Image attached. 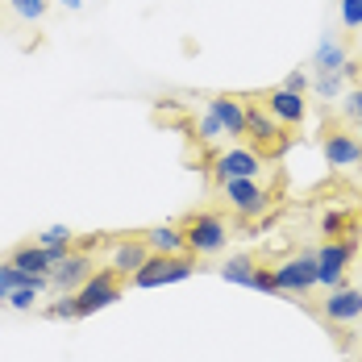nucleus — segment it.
<instances>
[{
  "label": "nucleus",
  "mask_w": 362,
  "mask_h": 362,
  "mask_svg": "<svg viewBox=\"0 0 362 362\" xmlns=\"http://www.w3.org/2000/svg\"><path fill=\"white\" fill-rule=\"evenodd\" d=\"M313 96L317 100H341L346 96V75L341 71H321V75H313Z\"/></svg>",
  "instance_id": "nucleus-19"
},
{
  "label": "nucleus",
  "mask_w": 362,
  "mask_h": 362,
  "mask_svg": "<svg viewBox=\"0 0 362 362\" xmlns=\"http://www.w3.org/2000/svg\"><path fill=\"white\" fill-rule=\"evenodd\" d=\"M125 296V279L112 271V267H100L83 288L75 291V304H79V321L83 317H96V313H105V308H112L117 300Z\"/></svg>",
  "instance_id": "nucleus-5"
},
{
  "label": "nucleus",
  "mask_w": 362,
  "mask_h": 362,
  "mask_svg": "<svg viewBox=\"0 0 362 362\" xmlns=\"http://www.w3.org/2000/svg\"><path fill=\"white\" fill-rule=\"evenodd\" d=\"M321 233L325 238H346V233H354V225H350V217L341 209H329L325 217H321Z\"/></svg>",
  "instance_id": "nucleus-23"
},
{
  "label": "nucleus",
  "mask_w": 362,
  "mask_h": 362,
  "mask_svg": "<svg viewBox=\"0 0 362 362\" xmlns=\"http://www.w3.org/2000/svg\"><path fill=\"white\" fill-rule=\"evenodd\" d=\"M221 196H225V204L233 209L238 221H258L271 213V192L258 180H225L221 183Z\"/></svg>",
  "instance_id": "nucleus-6"
},
{
  "label": "nucleus",
  "mask_w": 362,
  "mask_h": 362,
  "mask_svg": "<svg viewBox=\"0 0 362 362\" xmlns=\"http://www.w3.org/2000/svg\"><path fill=\"white\" fill-rule=\"evenodd\" d=\"M337 13L346 30H362V0H337Z\"/></svg>",
  "instance_id": "nucleus-27"
},
{
  "label": "nucleus",
  "mask_w": 362,
  "mask_h": 362,
  "mask_svg": "<svg viewBox=\"0 0 362 362\" xmlns=\"http://www.w3.org/2000/svg\"><path fill=\"white\" fill-rule=\"evenodd\" d=\"M204 109L217 112V121L225 125V138L229 142L246 138V100H238V96H209Z\"/></svg>",
  "instance_id": "nucleus-13"
},
{
  "label": "nucleus",
  "mask_w": 362,
  "mask_h": 362,
  "mask_svg": "<svg viewBox=\"0 0 362 362\" xmlns=\"http://www.w3.org/2000/svg\"><path fill=\"white\" fill-rule=\"evenodd\" d=\"M146 258H150V246H146L142 238H121V242L112 246V254H109V267L129 284V275H134L138 267H146Z\"/></svg>",
  "instance_id": "nucleus-14"
},
{
  "label": "nucleus",
  "mask_w": 362,
  "mask_h": 362,
  "mask_svg": "<svg viewBox=\"0 0 362 362\" xmlns=\"http://www.w3.org/2000/svg\"><path fill=\"white\" fill-rule=\"evenodd\" d=\"M362 242L354 233H346V238H325L321 246H317V271H321V288L333 291V288H346V267L358 258Z\"/></svg>",
  "instance_id": "nucleus-4"
},
{
  "label": "nucleus",
  "mask_w": 362,
  "mask_h": 362,
  "mask_svg": "<svg viewBox=\"0 0 362 362\" xmlns=\"http://www.w3.org/2000/svg\"><path fill=\"white\" fill-rule=\"evenodd\" d=\"M262 167H267V154H262V150L233 142V146H225L217 158H213V180H217V187L225 180H258Z\"/></svg>",
  "instance_id": "nucleus-7"
},
{
  "label": "nucleus",
  "mask_w": 362,
  "mask_h": 362,
  "mask_svg": "<svg viewBox=\"0 0 362 362\" xmlns=\"http://www.w3.org/2000/svg\"><path fill=\"white\" fill-rule=\"evenodd\" d=\"M37 246H46V250H75V229H67V225H46L37 233Z\"/></svg>",
  "instance_id": "nucleus-20"
},
{
  "label": "nucleus",
  "mask_w": 362,
  "mask_h": 362,
  "mask_svg": "<svg viewBox=\"0 0 362 362\" xmlns=\"http://www.w3.org/2000/svg\"><path fill=\"white\" fill-rule=\"evenodd\" d=\"M337 105H341V117H346V121H354V125H358V121H362V83L346 88V96H341Z\"/></svg>",
  "instance_id": "nucleus-25"
},
{
  "label": "nucleus",
  "mask_w": 362,
  "mask_h": 362,
  "mask_svg": "<svg viewBox=\"0 0 362 362\" xmlns=\"http://www.w3.org/2000/svg\"><path fill=\"white\" fill-rule=\"evenodd\" d=\"M284 125L271 117V112L262 109V105H246V138H254V150L258 146H271V150H284L288 138L279 134Z\"/></svg>",
  "instance_id": "nucleus-12"
},
{
  "label": "nucleus",
  "mask_w": 362,
  "mask_h": 362,
  "mask_svg": "<svg viewBox=\"0 0 362 362\" xmlns=\"http://www.w3.org/2000/svg\"><path fill=\"white\" fill-rule=\"evenodd\" d=\"M196 275V254H150L146 267L129 275V288H167V284H183Z\"/></svg>",
  "instance_id": "nucleus-1"
},
{
  "label": "nucleus",
  "mask_w": 362,
  "mask_h": 362,
  "mask_svg": "<svg viewBox=\"0 0 362 362\" xmlns=\"http://www.w3.org/2000/svg\"><path fill=\"white\" fill-rule=\"evenodd\" d=\"M92 275H96V258H92L88 250H67L59 262H54V271H50L54 296H75Z\"/></svg>",
  "instance_id": "nucleus-8"
},
{
  "label": "nucleus",
  "mask_w": 362,
  "mask_h": 362,
  "mask_svg": "<svg viewBox=\"0 0 362 362\" xmlns=\"http://www.w3.org/2000/svg\"><path fill=\"white\" fill-rule=\"evenodd\" d=\"M267 112H271L279 125H291V129H296V125L308 121V100H304V92H291V88L279 83V88L267 96Z\"/></svg>",
  "instance_id": "nucleus-11"
},
{
  "label": "nucleus",
  "mask_w": 362,
  "mask_h": 362,
  "mask_svg": "<svg viewBox=\"0 0 362 362\" xmlns=\"http://www.w3.org/2000/svg\"><path fill=\"white\" fill-rule=\"evenodd\" d=\"M17 288L54 291V284H50V275H30V271H21V267H13V262L4 258V262H0V300H4V296H13Z\"/></svg>",
  "instance_id": "nucleus-15"
},
{
  "label": "nucleus",
  "mask_w": 362,
  "mask_h": 362,
  "mask_svg": "<svg viewBox=\"0 0 362 362\" xmlns=\"http://www.w3.org/2000/svg\"><path fill=\"white\" fill-rule=\"evenodd\" d=\"M46 321H79V304H75V296H59L54 304H46Z\"/></svg>",
  "instance_id": "nucleus-24"
},
{
  "label": "nucleus",
  "mask_w": 362,
  "mask_h": 362,
  "mask_svg": "<svg viewBox=\"0 0 362 362\" xmlns=\"http://www.w3.org/2000/svg\"><path fill=\"white\" fill-rule=\"evenodd\" d=\"M142 242L150 246V254H187L183 229H180V225H171V221H163V225L146 229V233H142Z\"/></svg>",
  "instance_id": "nucleus-18"
},
{
  "label": "nucleus",
  "mask_w": 362,
  "mask_h": 362,
  "mask_svg": "<svg viewBox=\"0 0 362 362\" xmlns=\"http://www.w3.org/2000/svg\"><path fill=\"white\" fill-rule=\"evenodd\" d=\"M346 63H350V50H346L333 34L321 37V42L313 46V59H308V67H313L317 75H321V71H341Z\"/></svg>",
  "instance_id": "nucleus-16"
},
{
  "label": "nucleus",
  "mask_w": 362,
  "mask_h": 362,
  "mask_svg": "<svg viewBox=\"0 0 362 362\" xmlns=\"http://www.w3.org/2000/svg\"><path fill=\"white\" fill-rule=\"evenodd\" d=\"M321 154H325L329 167L350 171V167H358L362 163V138L358 134H350V129H329L325 138H321Z\"/></svg>",
  "instance_id": "nucleus-9"
},
{
  "label": "nucleus",
  "mask_w": 362,
  "mask_h": 362,
  "mask_svg": "<svg viewBox=\"0 0 362 362\" xmlns=\"http://www.w3.org/2000/svg\"><path fill=\"white\" fill-rule=\"evenodd\" d=\"M358 71H362V63H354V59H350V63L341 67V75H346V83H354V79H358Z\"/></svg>",
  "instance_id": "nucleus-29"
},
{
  "label": "nucleus",
  "mask_w": 362,
  "mask_h": 362,
  "mask_svg": "<svg viewBox=\"0 0 362 362\" xmlns=\"http://www.w3.org/2000/svg\"><path fill=\"white\" fill-rule=\"evenodd\" d=\"M354 134H358V138H362V121H358V129H354Z\"/></svg>",
  "instance_id": "nucleus-31"
},
{
  "label": "nucleus",
  "mask_w": 362,
  "mask_h": 362,
  "mask_svg": "<svg viewBox=\"0 0 362 362\" xmlns=\"http://www.w3.org/2000/svg\"><path fill=\"white\" fill-rule=\"evenodd\" d=\"M42 296H46V291H37V288H17L13 296L0 300V308H8V313H34Z\"/></svg>",
  "instance_id": "nucleus-21"
},
{
  "label": "nucleus",
  "mask_w": 362,
  "mask_h": 362,
  "mask_svg": "<svg viewBox=\"0 0 362 362\" xmlns=\"http://www.w3.org/2000/svg\"><path fill=\"white\" fill-rule=\"evenodd\" d=\"M271 275H275V288L284 300L291 296H308V291L321 288V271H317V250H300L284 258V262H275L271 267Z\"/></svg>",
  "instance_id": "nucleus-3"
},
{
  "label": "nucleus",
  "mask_w": 362,
  "mask_h": 362,
  "mask_svg": "<svg viewBox=\"0 0 362 362\" xmlns=\"http://www.w3.org/2000/svg\"><path fill=\"white\" fill-rule=\"evenodd\" d=\"M321 317H325L329 325H354L362 317V288H333L325 291V300H321Z\"/></svg>",
  "instance_id": "nucleus-10"
},
{
  "label": "nucleus",
  "mask_w": 362,
  "mask_h": 362,
  "mask_svg": "<svg viewBox=\"0 0 362 362\" xmlns=\"http://www.w3.org/2000/svg\"><path fill=\"white\" fill-rule=\"evenodd\" d=\"M284 88H291V92H304V96H308V92H313V75L304 71V67H296V71L284 75Z\"/></svg>",
  "instance_id": "nucleus-28"
},
{
  "label": "nucleus",
  "mask_w": 362,
  "mask_h": 362,
  "mask_svg": "<svg viewBox=\"0 0 362 362\" xmlns=\"http://www.w3.org/2000/svg\"><path fill=\"white\" fill-rule=\"evenodd\" d=\"M258 258H250V254H229L225 262L217 267V275L225 279V284H233V288H250L254 291V275H258Z\"/></svg>",
  "instance_id": "nucleus-17"
},
{
  "label": "nucleus",
  "mask_w": 362,
  "mask_h": 362,
  "mask_svg": "<svg viewBox=\"0 0 362 362\" xmlns=\"http://www.w3.org/2000/svg\"><path fill=\"white\" fill-rule=\"evenodd\" d=\"M8 8L21 17V21H30V25H37L42 17H46V8H50V0H8Z\"/></svg>",
  "instance_id": "nucleus-22"
},
{
  "label": "nucleus",
  "mask_w": 362,
  "mask_h": 362,
  "mask_svg": "<svg viewBox=\"0 0 362 362\" xmlns=\"http://www.w3.org/2000/svg\"><path fill=\"white\" fill-rule=\"evenodd\" d=\"M59 4H63L67 13H79V8H83V0H59Z\"/></svg>",
  "instance_id": "nucleus-30"
},
{
  "label": "nucleus",
  "mask_w": 362,
  "mask_h": 362,
  "mask_svg": "<svg viewBox=\"0 0 362 362\" xmlns=\"http://www.w3.org/2000/svg\"><path fill=\"white\" fill-rule=\"evenodd\" d=\"M196 138H200V142H221V138H225V125L217 121V112H209V109H204L200 125H196Z\"/></svg>",
  "instance_id": "nucleus-26"
},
{
  "label": "nucleus",
  "mask_w": 362,
  "mask_h": 362,
  "mask_svg": "<svg viewBox=\"0 0 362 362\" xmlns=\"http://www.w3.org/2000/svg\"><path fill=\"white\" fill-rule=\"evenodd\" d=\"M183 229V242H187V254H196V258H213L229 246V225L221 213H192V217L180 225Z\"/></svg>",
  "instance_id": "nucleus-2"
}]
</instances>
